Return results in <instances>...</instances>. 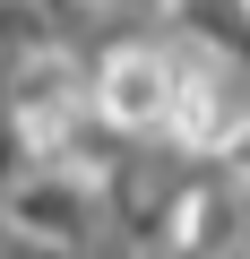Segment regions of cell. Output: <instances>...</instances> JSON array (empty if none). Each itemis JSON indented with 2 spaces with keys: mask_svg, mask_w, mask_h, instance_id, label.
<instances>
[{
  "mask_svg": "<svg viewBox=\"0 0 250 259\" xmlns=\"http://www.w3.org/2000/svg\"><path fill=\"white\" fill-rule=\"evenodd\" d=\"M0 207H9V225H18L26 242H52V250H69V242H86V233L104 225L95 190H86V182H69V173H52V164H35Z\"/></svg>",
  "mask_w": 250,
  "mask_h": 259,
  "instance_id": "1",
  "label": "cell"
}]
</instances>
